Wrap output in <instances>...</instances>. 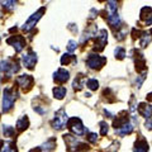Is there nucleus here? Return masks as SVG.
I'll return each mask as SVG.
<instances>
[{
    "label": "nucleus",
    "instance_id": "obj_13",
    "mask_svg": "<svg viewBox=\"0 0 152 152\" xmlns=\"http://www.w3.org/2000/svg\"><path fill=\"white\" fill-rule=\"evenodd\" d=\"M141 19L145 22L146 26L152 24V8L151 7H145L141 10Z\"/></svg>",
    "mask_w": 152,
    "mask_h": 152
},
{
    "label": "nucleus",
    "instance_id": "obj_8",
    "mask_svg": "<svg viewBox=\"0 0 152 152\" xmlns=\"http://www.w3.org/2000/svg\"><path fill=\"white\" fill-rule=\"evenodd\" d=\"M7 43L13 46L15 52H22L23 48L26 47V39L22 36H12L7 39Z\"/></svg>",
    "mask_w": 152,
    "mask_h": 152
},
{
    "label": "nucleus",
    "instance_id": "obj_28",
    "mask_svg": "<svg viewBox=\"0 0 152 152\" xmlns=\"http://www.w3.org/2000/svg\"><path fill=\"white\" fill-rule=\"evenodd\" d=\"M42 151V148H32L29 152H41Z\"/></svg>",
    "mask_w": 152,
    "mask_h": 152
},
{
    "label": "nucleus",
    "instance_id": "obj_11",
    "mask_svg": "<svg viewBox=\"0 0 152 152\" xmlns=\"http://www.w3.org/2000/svg\"><path fill=\"white\" fill-rule=\"evenodd\" d=\"M69 79H70V72H69L67 70H65V69H58L53 74V80H55L56 83L64 84V83L67 81Z\"/></svg>",
    "mask_w": 152,
    "mask_h": 152
},
{
    "label": "nucleus",
    "instance_id": "obj_22",
    "mask_svg": "<svg viewBox=\"0 0 152 152\" xmlns=\"http://www.w3.org/2000/svg\"><path fill=\"white\" fill-rule=\"evenodd\" d=\"M114 55H115V58L123 60L126 57V50L123 48V47H117V48L114 50Z\"/></svg>",
    "mask_w": 152,
    "mask_h": 152
},
{
    "label": "nucleus",
    "instance_id": "obj_6",
    "mask_svg": "<svg viewBox=\"0 0 152 152\" xmlns=\"http://www.w3.org/2000/svg\"><path fill=\"white\" fill-rule=\"evenodd\" d=\"M19 71V65L13 60H3L1 61V72H5L7 76H12Z\"/></svg>",
    "mask_w": 152,
    "mask_h": 152
},
{
    "label": "nucleus",
    "instance_id": "obj_19",
    "mask_svg": "<svg viewBox=\"0 0 152 152\" xmlns=\"http://www.w3.org/2000/svg\"><path fill=\"white\" fill-rule=\"evenodd\" d=\"M1 152H18V150H17V146L14 142H5V143L3 145Z\"/></svg>",
    "mask_w": 152,
    "mask_h": 152
},
{
    "label": "nucleus",
    "instance_id": "obj_3",
    "mask_svg": "<svg viewBox=\"0 0 152 152\" xmlns=\"http://www.w3.org/2000/svg\"><path fill=\"white\" fill-rule=\"evenodd\" d=\"M107 62V58L105 57H102L99 55H95V53H90L86 58V65L89 69L91 70H99L102 69L104 65Z\"/></svg>",
    "mask_w": 152,
    "mask_h": 152
},
{
    "label": "nucleus",
    "instance_id": "obj_15",
    "mask_svg": "<svg viewBox=\"0 0 152 152\" xmlns=\"http://www.w3.org/2000/svg\"><path fill=\"white\" fill-rule=\"evenodd\" d=\"M66 94H67V90H66V88H64V86H56V88H53V95H55L56 99H58V100L64 99L66 96Z\"/></svg>",
    "mask_w": 152,
    "mask_h": 152
},
{
    "label": "nucleus",
    "instance_id": "obj_24",
    "mask_svg": "<svg viewBox=\"0 0 152 152\" xmlns=\"http://www.w3.org/2000/svg\"><path fill=\"white\" fill-rule=\"evenodd\" d=\"M3 133L5 137H12V136H14V133H15V129L10 126H3Z\"/></svg>",
    "mask_w": 152,
    "mask_h": 152
},
{
    "label": "nucleus",
    "instance_id": "obj_2",
    "mask_svg": "<svg viewBox=\"0 0 152 152\" xmlns=\"http://www.w3.org/2000/svg\"><path fill=\"white\" fill-rule=\"evenodd\" d=\"M15 102V93L14 89L12 88H7L3 91V113H8L14 105Z\"/></svg>",
    "mask_w": 152,
    "mask_h": 152
},
{
    "label": "nucleus",
    "instance_id": "obj_26",
    "mask_svg": "<svg viewBox=\"0 0 152 152\" xmlns=\"http://www.w3.org/2000/svg\"><path fill=\"white\" fill-rule=\"evenodd\" d=\"M76 48H77V42L76 41H70L67 43V51L69 52H74Z\"/></svg>",
    "mask_w": 152,
    "mask_h": 152
},
{
    "label": "nucleus",
    "instance_id": "obj_23",
    "mask_svg": "<svg viewBox=\"0 0 152 152\" xmlns=\"http://www.w3.org/2000/svg\"><path fill=\"white\" fill-rule=\"evenodd\" d=\"M86 86H88L90 90H96V89L99 88V81H98L96 79H88Z\"/></svg>",
    "mask_w": 152,
    "mask_h": 152
},
{
    "label": "nucleus",
    "instance_id": "obj_12",
    "mask_svg": "<svg viewBox=\"0 0 152 152\" xmlns=\"http://www.w3.org/2000/svg\"><path fill=\"white\" fill-rule=\"evenodd\" d=\"M138 113L146 119H152V105L147 103H141L138 107Z\"/></svg>",
    "mask_w": 152,
    "mask_h": 152
},
{
    "label": "nucleus",
    "instance_id": "obj_27",
    "mask_svg": "<svg viewBox=\"0 0 152 152\" xmlns=\"http://www.w3.org/2000/svg\"><path fill=\"white\" fill-rule=\"evenodd\" d=\"M98 140V134L96 133H89L88 134V141L89 142H91V143H95Z\"/></svg>",
    "mask_w": 152,
    "mask_h": 152
},
{
    "label": "nucleus",
    "instance_id": "obj_7",
    "mask_svg": "<svg viewBox=\"0 0 152 152\" xmlns=\"http://www.w3.org/2000/svg\"><path fill=\"white\" fill-rule=\"evenodd\" d=\"M37 61H38V57H37V53L36 52H33L32 50H29L27 52V53L23 55L22 57V62H23V66L27 69H34V66L37 64Z\"/></svg>",
    "mask_w": 152,
    "mask_h": 152
},
{
    "label": "nucleus",
    "instance_id": "obj_20",
    "mask_svg": "<svg viewBox=\"0 0 152 152\" xmlns=\"http://www.w3.org/2000/svg\"><path fill=\"white\" fill-rule=\"evenodd\" d=\"M72 86L75 90H81L83 86H84V77L81 75H79V76H76L75 80H74V83H72Z\"/></svg>",
    "mask_w": 152,
    "mask_h": 152
},
{
    "label": "nucleus",
    "instance_id": "obj_25",
    "mask_svg": "<svg viewBox=\"0 0 152 152\" xmlns=\"http://www.w3.org/2000/svg\"><path fill=\"white\" fill-rule=\"evenodd\" d=\"M99 126H100V134L102 136H105L107 133H108V131H109L108 123L107 122H100V123H99Z\"/></svg>",
    "mask_w": 152,
    "mask_h": 152
},
{
    "label": "nucleus",
    "instance_id": "obj_14",
    "mask_svg": "<svg viewBox=\"0 0 152 152\" xmlns=\"http://www.w3.org/2000/svg\"><path fill=\"white\" fill-rule=\"evenodd\" d=\"M133 152H148V143L145 138H138L134 145Z\"/></svg>",
    "mask_w": 152,
    "mask_h": 152
},
{
    "label": "nucleus",
    "instance_id": "obj_4",
    "mask_svg": "<svg viewBox=\"0 0 152 152\" xmlns=\"http://www.w3.org/2000/svg\"><path fill=\"white\" fill-rule=\"evenodd\" d=\"M43 13H45V8H41L39 10H37L36 13H33L32 15L27 19V22L23 24V27H22V29L24 31V32H29V31H32L33 28L36 27V24L38 23V20L42 18V15H43Z\"/></svg>",
    "mask_w": 152,
    "mask_h": 152
},
{
    "label": "nucleus",
    "instance_id": "obj_5",
    "mask_svg": "<svg viewBox=\"0 0 152 152\" xmlns=\"http://www.w3.org/2000/svg\"><path fill=\"white\" fill-rule=\"evenodd\" d=\"M67 127H69V129L76 136H83L85 133V127H84L80 118L74 117V118H71V119H69Z\"/></svg>",
    "mask_w": 152,
    "mask_h": 152
},
{
    "label": "nucleus",
    "instance_id": "obj_16",
    "mask_svg": "<svg viewBox=\"0 0 152 152\" xmlns=\"http://www.w3.org/2000/svg\"><path fill=\"white\" fill-rule=\"evenodd\" d=\"M28 126H29V121H28V117L27 115H23V117H20L17 121V128H18L19 131L26 129Z\"/></svg>",
    "mask_w": 152,
    "mask_h": 152
},
{
    "label": "nucleus",
    "instance_id": "obj_18",
    "mask_svg": "<svg viewBox=\"0 0 152 152\" xmlns=\"http://www.w3.org/2000/svg\"><path fill=\"white\" fill-rule=\"evenodd\" d=\"M61 64H62V65L76 64V56L70 55V53H65L62 57H61Z\"/></svg>",
    "mask_w": 152,
    "mask_h": 152
},
{
    "label": "nucleus",
    "instance_id": "obj_9",
    "mask_svg": "<svg viewBox=\"0 0 152 152\" xmlns=\"http://www.w3.org/2000/svg\"><path fill=\"white\" fill-rule=\"evenodd\" d=\"M108 41V32L105 29H102L99 32V34L95 37V45H94V50L95 51H102L104 48V46L107 45Z\"/></svg>",
    "mask_w": 152,
    "mask_h": 152
},
{
    "label": "nucleus",
    "instance_id": "obj_21",
    "mask_svg": "<svg viewBox=\"0 0 152 152\" xmlns=\"http://www.w3.org/2000/svg\"><path fill=\"white\" fill-rule=\"evenodd\" d=\"M17 0H1L3 8H5L7 10H13L14 7H15Z\"/></svg>",
    "mask_w": 152,
    "mask_h": 152
},
{
    "label": "nucleus",
    "instance_id": "obj_29",
    "mask_svg": "<svg viewBox=\"0 0 152 152\" xmlns=\"http://www.w3.org/2000/svg\"><path fill=\"white\" fill-rule=\"evenodd\" d=\"M151 33H152V29H151Z\"/></svg>",
    "mask_w": 152,
    "mask_h": 152
},
{
    "label": "nucleus",
    "instance_id": "obj_1",
    "mask_svg": "<svg viewBox=\"0 0 152 152\" xmlns=\"http://www.w3.org/2000/svg\"><path fill=\"white\" fill-rule=\"evenodd\" d=\"M67 123H69L67 113H66V110L62 108V109H60L58 112H56L53 119L51 121V126L53 127L55 129L61 131V129H64V128L67 126Z\"/></svg>",
    "mask_w": 152,
    "mask_h": 152
},
{
    "label": "nucleus",
    "instance_id": "obj_10",
    "mask_svg": "<svg viewBox=\"0 0 152 152\" xmlns=\"http://www.w3.org/2000/svg\"><path fill=\"white\" fill-rule=\"evenodd\" d=\"M17 84L19 88H22L23 90H29L32 88L33 83H34V79L32 77L31 75H20L19 77H17Z\"/></svg>",
    "mask_w": 152,
    "mask_h": 152
},
{
    "label": "nucleus",
    "instance_id": "obj_17",
    "mask_svg": "<svg viewBox=\"0 0 152 152\" xmlns=\"http://www.w3.org/2000/svg\"><path fill=\"white\" fill-rule=\"evenodd\" d=\"M56 147V140L55 138H50L48 141H46L43 145H42V151L50 152Z\"/></svg>",
    "mask_w": 152,
    "mask_h": 152
}]
</instances>
